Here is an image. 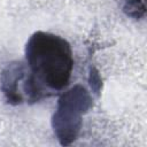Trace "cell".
I'll return each instance as SVG.
<instances>
[{
  "mask_svg": "<svg viewBox=\"0 0 147 147\" xmlns=\"http://www.w3.org/2000/svg\"><path fill=\"white\" fill-rule=\"evenodd\" d=\"M25 64L34 80L49 94L68 86L74 57L70 44L57 34L34 32L25 45Z\"/></svg>",
  "mask_w": 147,
  "mask_h": 147,
  "instance_id": "1",
  "label": "cell"
},
{
  "mask_svg": "<svg viewBox=\"0 0 147 147\" xmlns=\"http://www.w3.org/2000/svg\"><path fill=\"white\" fill-rule=\"evenodd\" d=\"M91 107L92 98L82 85H75L60 96L52 126L62 146H69L77 139L82 127V117Z\"/></svg>",
  "mask_w": 147,
  "mask_h": 147,
  "instance_id": "2",
  "label": "cell"
},
{
  "mask_svg": "<svg viewBox=\"0 0 147 147\" xmlns=\"http://www.w3.org/2000/svg\"><path fill=\"white\" fill-rule=\"evenodd\" d=\"M25 62H10L2 70L0 76L1 91L6 101L10 105H21L24 102L23 98V83L26 76Z\"/></svg>",
  "mask_w": 147,
  "mask_h": 147,
  "instance_id": "3",
  "label": "cell"
},
{
  "mask_svg": "<svg viewBox=\"0 0 147 147\" xmlns=\"http://www.w3.org/2000/svg\"><path fill=\"white\" fill-rule=\"evenodd\" d=\"M123 11L133 18L145 15V0H121Z\"/></svg>",
  "mask_w": 147,
  "mask_h": 147,
  "instance_id": "4",
  "label": "cell"
}]
</instances>
